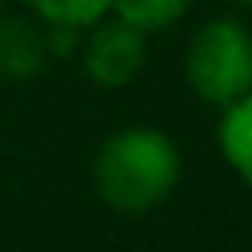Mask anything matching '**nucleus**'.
Masks as SVG:
<instances>
[{"instance_id": "1", "label": "nucleus", "mask_w": 252, "mask_h": 252, "mask_svg": "<svg viewBox=\"0 0 252 252\" xmlns=\"http://www.w3.org/2000/svg\"><path fill=\"white\" fill-rule=\"evenodd\" d=\"M181 181V154L165 130H114L94 154V193L114 213H146L161 205Z\"/></svg>"}, {"instance_id": "3", "label": "nucleus", "mask_w": 252, "mask_h": 252, "mask_svg": "<svg viewBox=\"0 0 252 252\" xmlns=\"http://www.w3.org/2000/svg\"><path fill=\"white\" fill-rule=\"evenodd\" d=\"M79 59L91 83L98 87H126L146 67V32L130 28L118 16H102L79 39Z\"/></svg>"}, {"instance_id": "9", "label": "nucleus", "mask_w": 252, "mask_h": 252, "mask_svg": "<svg viewBox=\"0 0 252 252\" xmlns=\"http://www.w3.org/2000/svg\"><path fill=\"white\" fill-rule=\"evenodd\" d=\"M0 12H4V0H0Z\"/></svg>"}, {"instance_id": "6", "label": "nucleus", "mask_w": 252, "mask_h": 252, "mask_svg": "<svg viewBox=\"0 0 252 252\" xmlns=\"http://www.w3.org/2000/svg\"><path fill=\"white\" fill-rule=\"evenodd\" d=\"M189 4L193 0H110V16L126 20L138 32H161L173 28L189 12Z\"/></svg>"}, {"instance_id": "4", "label": "nucleus", "mask_w": 252, "mask_h": 252, "mask_svg": "<svg viewBox=\"0 0 252 252\" xmlns=\"http://www.w3.org/2000/svg\"><path fill=\"white\" fill-rule=\"evenodd\" d=\"M51 47L43 24H24V20H4L0 12V79L24 83L43 71Z\"/></svg>"}, {"instance_id": "5", "label": "nucleus", "mask_w": 252, "mask_h": 252, "mask_svg": "<svg viewBox=\"0 0 252 252\" xmlns=\"http://www.w3.org/2000/svg\"><path fill=\"white\" fill-rule=\"evenodd\" d=\"M217 142H220V154L232 165V173L252 189V91L224 106Z\"/></svg>"}, {"instance_id": "7", "label": "nucleus", "mask_w": 252, "mask_h": 252, "mask_svg": "<svg viewBox=\"0 0 252 252\" xmlns=\"http://www.w3.org/2000/svg\"><path fill=\"white\" fill-rule=\"evenodd\" d=\"M24 4L39 16V24L79 28V32H87L91 24L110 16V0H24Z\"/></svg>"}, {"instance_id": "8", "label": "nucleus", "mask_w": 252, "mask_h": 252, "mask_svg": "<svg viewBox=\"0 0 252 252\" xmlns=\"http://www.w3.org/2000/svg\"><path fill=\"white\" fill-rule=\"evenodd\" d=\"M240 4H252V0H240Z\"/></svg>"}, {"instance_id": "2", "label": "nucleus", "mask_w": 252, "mask_h": 252, "mask_svg": "<svg viewBox=\"0 0 252 252\" xmlns=\"http://www.w3.org/2000/svg\"><path fill=\"white\" fill-rule=\"evenodd\" d=\"M185 79L209 106H228L252 91V32L240 20H209L185 51Z\"/></svg>"}]
</instances>
